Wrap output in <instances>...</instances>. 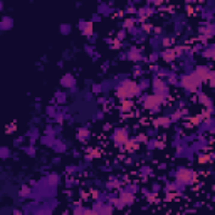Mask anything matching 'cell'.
Masks as SVG:
<instances>
[{
    "instance_id": "1",
    "label": "cell",
    "mask_w": 215,
    "mask_h": 215,
    "mask_svg": "<svg viewBox=\"0 0 215 215\" xmlns=\"http://www.w3.org/2000/svg\"><path fill=\"white\" fill-rule=\"evenodd\" d=\"M116 93H118V97L121 101H126V99H131L133 96H136L139 93V88L135 81H123Z\"/></svg>"
},
{
    "instance_id": "2",
    "label": "cell",
    "mask_w": 215,
    "mask_h": 215,
    "mask_svg": "<svg viewBox=\"0 0 215 215\" xmlns=\"http://www.w3.org/2000/svg\"><path fill=\"white\" fill-rule=\"evenodd\" d=\"M177 180L180 181V183H183V185H188V183H192V181L195 180V172L190 168H178L177 172Z\"/></svg>"
},
{
    "instance_id": "3",
    "label": "cell",
    "mask_w": 215,
    "mask_h": 215,
    "mask_svg": "<svg viewBox=\"0 0 215 215\" xmlns=\"http://www.w3.org/2000/svg\"><path fill=\"white\" fill-rule=\"evenodd\" d=\"M161 103H163V96H160V94H150L143 99V106L146 109H158Z\"/></svg>"
},
{
    "instance_id": "4",
    "label": "cell",
    "mask_w": 215,
    "mask_h": 215,
    "mask_svg": "<svg viewBox=\"0 0 215 215\" xmlns=\"http://www.w3.org/2000/svg\"><path fill=\"white\" fill-rule=\"evenodd\" d=\"M200 82H202V81L198 79L195 74H188V76L181 77V86H183L185 89H188V91H197V88L200 86Z\"/></svg>"
},
{
    "instance_id": "5",
    "label": "cell",
    "mask_w": 215,
    "mask_h": 215,
    "mask_svg": "<svg viewBox=\"0 0 215 215\" xmlns=\"http://www.w3.org/2000/svg\"><path fill=\"white\" fill-rule=\"evenodd\" d=\"M113 139H114V143L118 145V146L128 145V141H130L128 131L126 130H116V131H114V135H113Z\"/></svg>"
},
{
    "instance_id": "6",
    "label": "cell",
    "mask_w": 215,
    "mask_h": 215,
    "mask_svg": "<svg viewBox=\"0 0 215 215\" xmlns=\"http://www.w3.org/2000/svg\"><path fill=\"white\" fill-rule=\"evenodd\" d=\"M193 74L200 81H207V79H210V77H212V72H210V69L207 67V66H200V67H197Z\"/></svg>"
},
{
    "instance_id": "7",
    "label": "cell",
    "mask_w": 215,
    "mask_h": 215,
    "mask_svg": "<svg viewBox=\"0 0 215 215\" xmlns=\"http://www.w3.org/2000/svg\"><path fill=\"white\" fill-rule=\"evenodd\" d=\"M161 57H163L165 61L172 62V61H175L178 57V49H166V51L161 54Z\"/></svg>"
},
{
    "instance_id": "8",
    "label": "cell",
    "mask_w": 215,
    "mask_h": 215,
    "mask_svg": "<svg viewBox=\"0 0 215 215\" xmlns=\"http://www.w3.org/2000/svg\"><path fill=\"white\" fill-rule=\"evenodd\" d=\"M153 88H155L156 94H160V96H161V93H165V91H166V86H165V82H163V81H160V79H156L155 82H153Z\"/></svg>"
},
{
    "instance_id": "9",
    "label": "cell",
    "mask_w": 215,
    "mask_h": 215,
    "mask_svg": "<svg viewBox=\"0 0 215 215\" xmlns=\"http://www.w3.org/2000/svg\"><path fill=\"white\" fill-rule=\"evenodd\" d=\"M62 86H67V88H72V86H74V77L72 76H64L62 77Z\"/></svg>"
},
{
    "instance_id": "10",
    "label": "cell",
    "mask_w": 215,
    "mask_h": 215,
    "mask_svg": "<svg viewBox=\"0 0 215 215\" xmlns=\"http://www.w3.org/2000/svg\"><path fill=\"white\" fill-rule=\"evenodd\" d=\"M170 124V118H166V116H163V118H158L155 121V126H168Z\"/></svg>"
},
{
    "instance_id": "11",
    "label": "cell",
    "mask_w": 215,
    "mask_h": 215,
    "mask_svg": "<svg viewBox=\"0 0 215 215\" xmlns=\"http://www.w3.org/2000/svg\"><path fill=\"white\" fill-rule=\"evenodd\" d=\"M82 32H84L86 35H91V32H93V24H91V22H84V24H82Z\"/></svg>"
},
{
    "instance_id": "12",
    "label": "cell",
    "mask_w": 215,
    "mask_h": 215,
    "mask_svg": "<svg viewBox=\"0 0 215 215\" xmlns=\"http://www.w3.org/2000/svg\"><path fill=\"white\" fill-rule=\"evenodd\" d=\"M131 108H133V104H131L128 99H126V101H123V104H121V109H123V111H130Z\"/></svg>"
},
{
    "instance_id": "13",
    "label": "cell",
    "mask_w": 215,
    "mask_h": 215,
    "mask_svg": "<svg viewBox=\"0 0 215 215\" xmlns=\"http://www.w3.org/2000/svg\"><path fill=\"white\" fill-rule=\"evenodd\" d=\"M123 200H124L126 203H131V202H133V197H131L130 193H123L121 195V202H123Z\"/></svg>"
},
{
    "instance_id": "14",
    "label": "cell",
    "mask_w": 215,
    "mask_h": 215,
    "mask_svg": "<svg viewBox=\"0 0 215 215\" xmlns=\"http://www.w3.org/2000/svg\"><path fill=\"white\" fill-rule=\"evenodd\" d=\"M10 24H12V22H10V19H7V17H5L4 20H2V29H4V30H5V29H10V27H9Z\"/></svg>"
},
{
    "instance_id": "15",
    "label": "cell",
    "mask_w": 215,
    "mask_h": 215,
    "mask_svg": "<svg viewBox=\"0 0 215 215\" xmlns=\"http://www.w3.org/2000/svg\"><path fill=\"white\" fill-rule=\"evenodd\" d=\"M208 160H210V156H207V155H200V158H198V163H202V165H205V163H208Z\"/></svg>"
},
{
    "instance_id": "16",
    "label": "cell",
    "mask_w": 215,
    "mask_h": 215,
    "mask_svg": "<svg viewBox=\"0 0 215 215\" xmlns=\"http://www.w3.org/2000/svg\"><path fill=\"white\" fill-rule=\"evenodd\" d=\"M200 103H203L207 108H210V99H208L207 96H200Z\"/></svg>"
},
{
    "instance_id": "17",
    "label": "cell",
    "mask_w": 215,
    "mask_h": 215,
    "mask_svg": "<svg viewBox=\"0 0 215 215\" xmlns=\"http://www.w3.org/2000/svg\"><path fill=\"white\" fill-rule=\"evenodd\" d=\"M133 24H135V19H126V20H124V24H123V25L126 27V29H130V27L133 25Z\"/></svg>"
},
{
    "instance_id": "18",
    "label": "cell",
    "mask_w": 215,
    "mask_h": 215,
    "mask_svg": "<svg viewBox=\"0 0 215 215\" xmlns=\"http://www.w3.org/2000/svg\"><path fill=\"white\" fill-rule=\"evenodd\" d=\"M71 30V25H62V32H69Z\"/></svg>"
},
{
    "instance_id": "19",
    "label": "cell",
    "mask_w": 215,
    "mask_h": 215,
    "mask_svg": "<svg viewBox=\"0 0 215 215\" xmlns=\"http://www.w3.org/2000/svg\"><path fill=\"white\" fill-rule=\"evenodd\" d=\"M10 215H20V212H17V210H15V212H12Z\"/></svg>"
},
{
    "instance_id": "20",
    "label": "cell",
    "mask_w": 215,
    "mask_h": 215,
    "mask_svg": "<svg viewBox=\"0 0 215 215\" xmlns=\"http://www.w3.org/2000/svg\"><path fill=\"white\" fill-rule=\"evenodd\" d=\"M64 215H69V214H64Z\"/></svg>"
}]
</instances>
